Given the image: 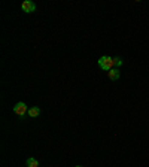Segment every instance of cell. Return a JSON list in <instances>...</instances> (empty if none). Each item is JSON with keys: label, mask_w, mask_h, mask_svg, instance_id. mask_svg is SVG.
I'll use <instances>...</instances> for the list:
<instances>
[{"label": "cell", "mask_w": 149, "mask_h": 167, "mask_svg": "<svg viewBox=\"0 0 149 167\" xmlns=\"http://www.w3.org/2000/svg\"><path fill=\"white\" fill-rule=\"evenodd\" d=\"M113 66H115V63H113V58H112V57H109V55H103V57H100L99 58V67L101 69V70L109 72V70H112Z\"/></svg>", "instance_id": "6da1fadb"}, {"label": "cell", "mask_w": 149, "mask_h": 167, "mask_svg": "<svg viewBox=\"0 0 149 167\" xmlns=\"http://www.w3.org/2000/svg\"><path fill=\"white\" fill-rule=\"evenodd\" d=\"M14 112H15L17 115L23 117V115H25V114L28 112V108H27V104H25L24 101H18V103L14 106Z\"/></svg>", "instance_id": "7a4b0ae2"}, {"label": "cell", "mask_w": 149, "mask_h": 167, "mask_svg": "<svg viewBox=\"0 0 149 167\" xmlns=\"http://www.w3.org/2000/svg\"><path fill=\"white\" fill-rule=\"evenodd\" d=\"M21 9L24 11L25 14H31V12L36 11V5L33 2H30V0H24L23 5H21Z\"/></svg>", "instance_id": "3957f363"}, {"label": "cell", "mask_w": 149, "mask_h": 167, "mask_svg": "<svg viewBox=\"0 0 149 167\" xmlns=\"http://www.w3.org/2000/svg\"><path fill=\"white\" fill-rule=\"evenodd\" d=\"M107 76L110 81H118L119 79V70L118 69H112V70L107 72Z\"/></svg>", "instance_id": "277c9868"}, {"label": "cell", "mask_w": 149, "mask_h": 167, "mask_svg": "<svg viewBox=\"0 0 149 167\" xmlns=\"http://www.w3.org/2000/svg\"><path fill=\"white\" fill-rule=\"evenodd\" d=\"M28 115H30L31 118H36V117H39V115H40V109H39L37 106L30 108V109H28Z\"/></svg>", "instance_id": "5b68a950"}, {"label": "cell", "mask_w": 149, "mask_h": 167, "mask_svg": "<svg viewBox=\"0 0 149 167\" xmlns=\"http://www.w3.org/2000/svg\"><path fill=\"white\" fill-rule=\"evenodd\" d=\"M25 164H27V167H39V161L36 158H28Z\"/></svg>", "instance_id": "8992f818"}, {"label": "cell", "mask_w": 149, "mask_h": 167, "mask_svg": "<svg viewBox=\"0 0 149 167\" xmlns=\"http://www.w3.org/2000/svg\"><path fill=\"white\" fill-rule=\"evenodd\" d=\"M113 63H115V66H116V67H119V66H122V60H121L119 57H116V58H113Z\"/></svg>", "instance_id": "52a82bcc"}, {"label": "cell", "mask_w": 149, "mask_h": 167, "mask_svg": "<svg viewBox=\"0 0 149 167\" xmlns=\"http://www.w3.org/2000/svg\"><path fill=\"white\" fill-rule=\"evenodd\" d=\"M74 167H84V166H74Z\"/></svg>", "instance_id": "ba28073f"}]
</instances>
